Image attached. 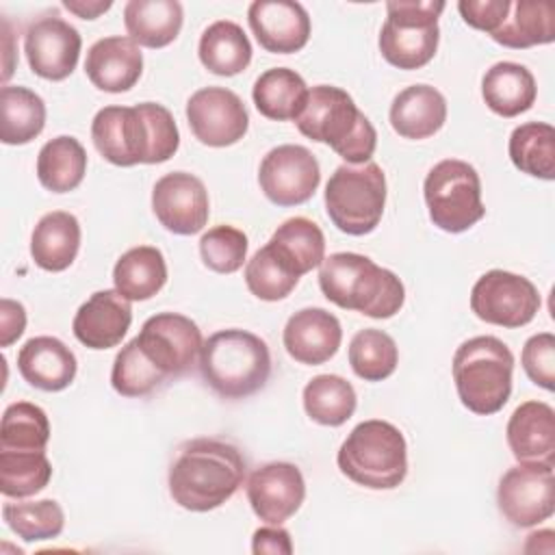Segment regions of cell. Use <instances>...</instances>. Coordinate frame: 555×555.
I'll use <instances>...</instances> for the list:
<instances>
[{
  "mask_svg": "<svg viewBox=\"0 0 555 555\" xmlns=\"http://www.w3.org/2000/svg\"><path fill=\"white\" fill-rule=\"evenodd\" d=\"M134 338L145 358L167 379L189 373L199 360L204 345L197 323L178 312H158L150 317Z\"/></svg>",
  "mask_w": 555,
  "mask_h": 555,
  "instance_id": "13",
  "label": "cell"
},
{
  "mask_svg": "<svg viewBox=\"0 0 555 555\" xmlns=\"http://www.w3.org/2000/svg\"><path fill=\"white\" fill-rule=\"evenodd\" d=\"M447 121V100L429 85H412L399 91L390 104V126L403 139L434 137Z\"/></svg>",
  "mask_w": 555,
  "mask_h": 555,
  "instance_id": "25",
  "label": "cell"
},
{
  "mask_svg": "<svg viewBox=\"0 0 555 555\" xmlns=\"http://www.w3.org/2000/svg\"><path fill=\"white\" fill-rule=\"evenodd\" d=\"M184 11L178 0H130L124 7L128 37L137 46L165 48L182 28Z\"/></svg>",
  "mask_w": 555,
  "mask_h": 555,
  "instance_id": "28",
  "label": "cell"
},
{
  "mask_svg": "<svg viewBox=\"0 0 555 555\" xmlns=\"http://www.w3.org/2000/svg\"><path fill=\"white\" fill-rule=\"evenodd\" d=\"M319 286L327 301L371 319H390L405 301L403 282L369 256L338 251L323 258Z\"/></svg>",
  "mask_w": 555,
  "mask_h": 555,
  "instance_id": "3",
  "label": "cell"
},
{
  "mask_svg": "<svg viewBox=\"0 0 555 555\" xmlns=\"http://www.w3.org/2000/svg\"><path fill=\"white\" fill-rule=\"evenodd\" d=\"M204 382L223 399H245L258 392L271 375L267 343L247 330H219L202 345Z\"/></svg>",
  "mask_w": 555,
  "mask_h": 555,
  "instance_id": "5",
  "label": "cell"
},
{
  "mask_svg": "<svg viewBox=\"0 0 555 555\" xmlns=\"http://www.w3.org/2000/svg\"><path fill=\"white\" fill-rule=\"evenodd\" d=\"M199 256L215 273H234L247 258V236L234 225H215L199 238Z\"/></svg>",
  "mask_w": 555,
  "mask_h": 555,
  "instance_id": "44",
  "label": "cell"
},
{
  "mask_svg": "<svg viewBox=\"0 0 555 555\" xmlns=\"http://www.w3.org/2000/svg\"><path fill=\"white\" fill-rule=\"evenodd\" d=\"M167 377L145 358L137 338L126 343L115 356L111 371V386L121 397H145L165 384Z\"/></svg>",
  "mask_w": 555,
  "mask_h": 555,
  "instance_id": "43",
  "label": "cell"
},
{
  "mask_svg": "<svg viewBox=\"0 0 555 555\" xmlns=\"http://www.w3.org/2000/svg\"><path fill=\"white\" fill-rule=\"evenodd\" d=\"M85 72L91 85L100 91L124 93L139 82L143 54L130 37H104L87 50Z\"/></svg>",
  "mask_w": 555,
  "mask_h": 555,
  "instance_id": "22",
  "label": "cell"
},
{
  "mask_svg": "<svg viewBox=\"0 0 555 555\" xmlns=\"http://www.w3.org/2000/svg\"><path fill=\"white\" fill-rule=\"evenodd\" d=\"M520 362L535 386L544 390L555 388V336L551 332L533 334L522 347Z\"/></svg>",
  "mask_w": 555,
  "mask_h": 555,
  "instance_id": "45",
  "label": "cell"
},
{
  "mask_svg": "<svg viewBox=\"0 0 555 555\" xmlns=\"http://www.w3.org/2000/svg\"><path fill=\"white\" fill-rule=\"evenodd\" d=\"M26 327V310L20 301L2 299L0 301V347L15 343Z\"/></svg>",
  "mask_w": 555,
  "mask_h": 555,
  "instance_id": "48",
  "label": "cell"
},
{
  "mask_svg": "<svg viewBox=\"0 0 555 555\" xmlns=\"http://www.w3.org/2000/svg\"><path fill=\"white\" fill-rule=\"evenodd\" d=\"M2 518L7 527L24 542H41L61 535L65 527V514L52 499L4 503Z\"/></svg>",
  "mask_w": 555,
  "mask_h": 555,
  "instance_id": "40",
  "label": "cell"
},
{
  "mask_svg": "<svg viewBox=\"0 0 555 555\" xmlns=\"http://www.w3.org/2000/svg\"><path fill=\"white\" fill-rule=\"evenodd\" d=\"M481 95L492 113L501 117H516L533 106L538 87L533 74L525 65L501 61L483 74Z\"/></svg>",
  "mask_w": 555,
  "mask_h": 555,
  "instance_id": "27",
  "label": "cell"
},
{
  "mask_svg": "<svg viewBox=\"0 0 555 555\" xmlns=\"http://www.w3.org/2000/svg\"><path fill=\"white\" fill-rule=\"evenodd\" d=\"M336 462L353 483L369 490H392L408 475V444L399 427L371 418L349 431Z\"/></svg>",
  "mask_w": 555,
  "mask_h": 555,
  "instance_id": "6",
  "label": "cell"
},
{
  "mask_svg": "<svg viewBox=\"0 0 555 555\" xmlns=\"http://www.w3.org/2000/svg\"><path fill=\"white\" fill-rule=\"evenodd\" d=\"M507 444L518 462L555 464V410L544 401L520 403L507 421Z\"/></svg>",
  "mask_w": 555,
  "mask_h": 555,
  "instance_id": "24",
  "label": "cell"
},
{
  "mask_svg": "<svg viewBox=\"0 0 555 555\" xmlns=\"http://www.w3.org/2000/svg\"><path fill=\"white\" fill-rule=\"evenodd\" d=\"M509 158L516 169L540 180L555 178V128L544 121H527L512 130Z\"/></svg>",
  "mask_w": 555,
  "mask_h": 555,
  "instance_id": "36",
  "label": "cell"
},
{
  "mask_svg": "<svg viewBox=\"0 0 555 555\" xmlns=\"http://www.w3.org/2000/svg\"><path fill=\"white\" fill-rule=\"evenodd\" d=\"M295 124L304 137L330 145L349 165H364L375 154L377 132L373 124L340 87L317 85L308 89Z\"/></svg>",
  "mask_w": 555,
  "mask_h": 555,
  "instance_id": "4",
  "label": "cell"
},
{
  "mask_svg": "<svg viewBox=\"0 0 555 555\" xmlns=\"http://www.w3.org/2000/svg\"><path fill=\"white\" fill-rule=\"evenodd\" d=\"M490 37L512 50L551 43L555 39V7L544 0L512 2L507 17Z\"/></svg>",
  "mask_w": 555,
  "mask_h": 555,
  "instance_id": "30",
  "label": "cell"
},
{
  "mask_svg": "<svg viewBox=\"0 0 555 555\" xmlns=\"http://www.w3.org/2000/svg\"><path fill=\"white\" fill-rule=\"evenodd\" d=\"M509 4V0H460L457 11L470 28L492 35L507 17Z\"/></svg>",
  "mask_w": 555,
  "mask_h": 555,
  "instance_id": "46",
  "label": "cell"
},
{
  "mask_svg": "<svg viewBox=\"0 0 555 555\" xmlns=\"http://www.w3.org/2000/svg\"><path fill=\"white\" fill-rule=\"evenodd\" d=\"M249 28L267 52L293 54L310 39V17L299 2L256 0L247 9Z\"/></svg>",
  "mask_w": 555,
  "mask_h": 555,
  "instance_id": "19",
  "label": "cell"
},
{
  "mask_svg": "<svg viewBox=\"0 0 555 555\" xmlns=\"http://www.w3.org/2000/svg\"><path fill=\"white\" fill-rule=\"evenodd\" d=\"M514 356L496 336L464 340L453 356V382L464 408L473 414H496L512 395Z\"/></svg>",
  "mask_w": 555,
  "mask_h": 555,
  "instance_id": "7",
  "label": "cell"
},
{
  "mask_svg": "<svg viewBox=\"0 0 555 555\" xmlns=\"http://www.w3.org/2000/svg\"><path fill=\"white\" fill-rule=\"evenodd\" d=\"M540 304V293L531 280L503 269L486 271L470 291L475 317L509 330L531 323Z\"/></svg>",
  "mask_w": 555,
  "mask_h": 555,
  "instance_id": "12",
  "label": "cell"
},
{
  "mask_svg": "<svg viewBox=\"0 0 555 555\" xmlns=\"http://www.w3.org/2000/svg\"><path fill=\"white\" fill-rule=\"evenodd\" d=\"M399 362V349L390 334L366 327L349 343V364L364 382H382L390 377Z\"/></svg>",
  "mask_w": 555,
  "mask_h": 555,
  "instance_id": "39",
  "label": "cell"
},
{
  "mask_svg": "<svg viewBox=\"0 0 555 555\" xmlns=\"http://www.w3.org/2000/svg\"><path fill=\"white\" fill-rule=\"evenodd\" d=\"M87 173V152L74 137L61 134L43 143L37 156V178L52 193L74 191Z\"/></svg>",
  "mask_w": 555,
  "mask_h": 555,
  "instance_id": "34",
  "label": "cell"
},
{
  "mask_svg": "<svg viewBox=\"0 0 555 555\" xmlns=\"http://www.w3.org/2000/svg\"><path fill=\"white\" fill-rule=\"evenodd\" d=\"M167 282V262L158 247L139 245L119 256L113 269L115 288L130 301L152 299Z\"/></svg>",
  "mask_w": 555,
  "mask_h": 555,
  "instance_id": "29",
  "label": "cell"
},
{
  "mask_svg": "<svg viewBox=\"0 0 555 555\" xmlns=\"http://www.w3.org/2000/svg\"><path fill=\"white\" fill-rule=\"evenodd\" d=\"M50 440L48 414L28 401L11 403L0 423V449L46 451Z\"/></svg>",
  "mask_w": 555,
  "mask_h": 555,
  "instance_id": "41",
  "label": "cell"
},
{
  "mask_svg": "<svg viewBox=\"0 0 555 555\" xmlns=\"http://www.w3.org/2000/svg\"><path fill=\"white\" fill-rule=\"evenodd\" d=\"M343 340L338 319L323 308H301L295 312L282 334L286 353L308 366H317L334 358Z\"/></svg>",
  "mask_w": 555,
  "mask_h": 555,
  "instance_id": "21",
  "label": "cell"
},
{
  "mask_svg": "<svg viewBox=\"0 0 555 555\" xmlns=\"http://www.w3.org/2000/svg\"><path fill=\"white\" fill-rule=\"evenodd\" d=\"M247 462L238 447L219 438L186 440L169 466V494L189 512H210L243 486Z\"/></svg>",
  "mask_w": 555,
  "mask_h": 555,
  "instance_id": "2",
  "label": "cell"
},
{
  "mask_svg": "<svg viewBox=\"0 0 555 555\" xmlns=\"http://www.w3.org/2000/svg\"><path fill=\"white\" fill-rule=\"evenodd\" d=\"M95 150L117 167L156 165L180 147V132L169 108L156 102L104 106L91 121Z\"/></svg>",
  "mask_w": 555,
  "mask_h": 555,
  "instance_id": "1",
  "label": "cell"
},
{
  "mask_svg": "<svg viewBox=\"0 0 555 555\" xmlns=\"http://www.w3.org/2000/svg\"><path fill=\"white\" fill-rule=\"evenodd\" d=\"M152 210L165 230L180 236L197 234L208 223V191L189 171L165 173L152 189Z\"/></svg>",
  "mask_w": 555,
  "mask_h": 555,
  "instance_id": "16",
  "label": "cell"
},
{
  "mask_svg": "<svg viewBox=\"0 0 555 555\" xmlns=\"http://www.w3.org/2000/svg\"><path fill=\"white\" fill-rule=\"evenodd\" d=\"M325 212L345 234L364 236L377 228L386 206V176L373 160L340 165L325 184Z\"/></svg>",
  "mask_w": 555,
  "mask_h": 555,
  "instance_id": "8",
  "label": "cell"
},
{
  "mask_svg": "<svg viewBox=\"0 0 555 555\" xmlns=\"http://www.w3.org/2000/svg\"><path fill=\"white\" fill-rule=\"evenodd\" d=\"M186 119L193 137L208 147H228L238 143L249 115L243 100L225 87H204L186 102Z\"/></svg>",
  "mask_w": 555,
  "mask_h": 555,
  "instance_id": "15",
  "label": "cell"
},
{
  "mask_svg": "<svg viewBox=\"0 0 555 555\" xmlns=\"http://www.w3.org/2000/svg\"><path fill=\"white\" fill-rule=\"evenodd\" d=\"M76 356L54 336H35L26 340L17 353V371L30 386L59 392L76 377Z\"/></svg>",
  "mask_w": 555,
  "mask_h": 555,
  "instance_id": "23",
  "label": "cell"
},
{
  "mask_svg": "<svg viewBox=\"0 0 555 555\" xmlns=\"http://www.w3.org/2000/svg\"><path fill=\"white\" fill-rule=\"evenodd\" d=\"M319 160L304 145H278L260 160L258 184L264 197L275 206L306 204L319 189Z\"/></svg>",
  "mask_w": 555,
  "mask_h": 555,
  "instance_id": "14",
  "label": "cell"
},
{
  "mask_svg": "<svg viewBox=\"0 0 555 555\" xmlns=\"http://www.w3.org/2000/svg\"><path fill=\"white\" fill-rule=\"evenodd\" d=\"M251 98L262 117L288 121L297 119L301 113L308 98V87L295 69L273 67L256 78Z\"/></svg>",
  "mask_w": 555,
  "mask_h": 555,
  "instance_id": "32",
  "label": "cell"
},
{
  "mask_svg": "<svg viewBox=\"0 0 555 555\" xmlns=\"http://www.w3.org/2000/svg\"><path fill=\"white\" fill-rule=\"evenodd\" d=\"M197 54L210 74L236 76L251 63V43L238 24L219 20L202 33Z\"/></svg>",
  "mask_w": 555,
  "mask_h": 555,
  "instance_id": "31",
  "label": "cell"
},
{
  "mask_svg": "<svg viewBox=\"0 0 555 555\" xmlns=\"http://www.w3.org/2000/svg\"><path fill=\"white\" fill-rule=\"evenodd\" d=\"M132 323L130 299L117 288L93 293L78 310L72 323L74 336L89 349H111L121 343Z\"/></svg>",
  "mask_w": 555,
  "mask_h": 555,
  "instance_id": "20",
  "label": "cell"
},
{
  "mask_svg": "<svg viewBox=\"0 0 555 555\" xmlns=\"http://www.w3.org/2000/svg\"><path fill=\"white\" fill-rule=\"evenodd\" d=\"M63 7L80 20H95L113 7L111 0H65Z\"/></svg>",
  "mask_w": 555,
  "mask_h": 555,
  "instance_id": "49",
  "label": "cell"
},
{
  "mask_svg": "<svg viewBox=\"0 0 555 555\" xmlns=\"http://www.w3.org/2000/svg\"><path fill=\"white\" fill-rule=\"evenodd\" d=\"M304 499V475L291 462L262 464L247 479V501L254 514L267 525L288 520L301 507Z\"/></svg>",
  "mask_w": 555,
  "mask_h": 555,
  "instance_id": "18",
  "label": "cell"
},
{
  "mask_svg": "<svg viewBox=\"0 0 555 555\" xmlns=\"http://www.w3.org/2000/svg\"><path fill=\"white\" fill-rule=\"evenodd\" d=\"M46 126L43 100L26 89L4 85L0 89V139L4 145H24Z\"/></svg>",
  "mask_w": 555,
  "mask_h": 555,
  "instance_id": "35",
  "label": "cell"
},
{
  "mask_svg": "<svg viewBox=\"0 0 555 555\" xmlns=\"http://www.w3.org/2000/svg\"><path fill=\"white\" fill-rule=\"evenodd\" d=\"M496 503L503 518L520 529L548 520L555 512V473L546 462H518L499 481Z\"/></svg>",
  "mask_w": 555,
  "mask_h": 555,
  "instance_id": "11",
  "label": "cell"
},
{
  "mask_svg": "<svg viewBox=\"0 0 555 555\" xmlns=\"http://www.w3.org/2000/svg\"><path fill=\"white\" fill-rule=\"evenodd\" d=\"M444 11L440 0H390L386 22L379 30L382 56L399 69L425 67L440 41L438 17Z\"/></svg>",
  "mask_w": 555,
  "mask_h": 555,
  "instance_id": "9",
  "label": "cell"
},
{
  "mask_svg": "<svg viewBox=\"0 0 555 555\" xmlns=\"http://www.w3.org/2000/svg\"><path fill=\"white\" fill-rule=\"evenodd\" d=\"M299 278L267 243L245 264V284L249 293L262 301H278L293 293Z\"/></svg>",
  "mask_w": 555,
  "mask_h": 555,
  "instance_id": "42",
  "label": "cell"
},
{
  "mask_svg": "<svg viewBox=\"0 0 555 555\" xmlns=\"http://www.w3.org/2000/svg\"><path fill=\"white\" fill-rule=\"evenodd\" d=\"M80 33L59 15L33 20L24 35V52L33 74L46 80H65L78 65Z\"/></svg>",
  "mask_w": 555,
  "mask_h": 555,
  "instance_id": "17",
  "label": "cell"
},
{
  "mask_svg": "<svg viewBox=\"0 0 555 555\" xmlns=\"http://www.w3.org/2000/svg\"><path fill=\"white\" fill-rule=\"evenodd\" d=\"M423 195L429 219L449 234L466 232L486 215L479 173L473 165L457 158H444L429 169Z\"/></svg>",
  "mask_w": 555,
  "mask_h": 555,
  "instance_id": "10",
  "label": "cell"
},
{
  "mask_svg": "<svg viewBox=\"0 0 555 555\" xmlns=\"http://www.w3.org/2000/svg\"><path fill=\"white\" fill-rule=\"evenodd\" d=\"M269 245L297 278L321 267L325 258V236L321 228L306 217L286 219L271 234Z\"/></svg>",
  "mask_w": 555,
  "mask_h": 555,
  "instance_id": "33",
  "label": "cell"
},
{
  "mask_svg": "<svg viewBox=\"0 0 555 555\" xmlns=\"http://www.w3.org/2000/svg\"><path fill=\"white\" fill-rule=\"evenodd\" d=\"M251 551H254L256 555H260V553H269V555H291V553H293L291 533H288L286 529H282L280 525L260 527V529L254 531Z\"/></svg>",
  "mask_w": 555,
  "mask_h": 555,
  "instance_id": "47",
  "label": "cell"
},
{
  "mask_svg": "<svg viewBox=\"0 0 555 555\" xmlns=\"http://www.w3.org/2000/svg\"><path fill=\"white\" fill-rule=\"evenodd\" d=\"M52 477L46 451L0 449V492L9 499H26L41 492Z\"/></svg>",
  "mask_w": 555,
  "mask_h": 555,
  "instance_id": "38",
  "label": "cell"
},
{
  "mask_svg": "<svg viewBox=\"0 0 555 555\" xmlns=\"http://www.w3.org/2000/svg\"><path fill=\"white\" fill-rule=\"evenodd\" d=\"M304 410L306 414L325 427H338L347 423L356 412V390L340 375H317L304 388Z\"/></svg>",
  "mask_w": 555,
  "mask_h": 555,
  "instance_id": "37",
  "label": "cell"
},
{
  "mask_svg": "<svg viewBox=\"0 0 555 555\" xmlns=\"http://www.w3.org/2000/svg\"><path fill=\"white\" fill-rule=\"evenodd\" d=\"M80 247V223L72 212L52 210L43 215L30 236V256L43 271H65Z\"/></svg>",
  "mask_w": 555,
  "mask_h": 555,
  "instance_id": "26",
  "label": "cell"
}]
</instances>
